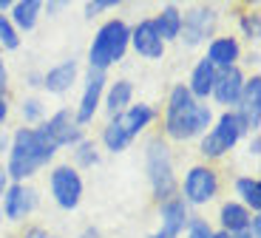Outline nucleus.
Listing matches in <instances>:
<instances>
[{
	"mask_svg": "<svg viewBox=\"0 0 261 238\" xmlns=\"http://www.w3.org/2000/svg\"><path fill=\"white\" fill-rule=\"evenodd\" d=\"M188 221H190V216H188V207H185V201L182 199H168V201H162V235H168V238H176L179 232L188 227Z\"/></svg>",
	"mask_w": 261,
	"mask_h": 238,
	"instance_id": "2eb2a0df",
	"label": "nucleus"
},
{
	"mask_svg": "<svg viewBox=\"0 0 261 238\" xmlns=\"http://www.w3.org/2000/svg\"><path fill=\"white\" fill-rule=\"evenodd\" d=\"M102 142L108 145V150H114V153H119V150H125V148L130 145V139L122 134V128H119L114 119L108 122V128L102 130Z\"/></svg>",
	"mask_w": 261,
	"mask_h": 238,
	"instance_id": "393cba45",
	"label": "nucleus"
},
{
	"mask_svg": "<svg viewBox=\"0 0 261 238\" xmlns=\"http://www.w3.org/2000/svg\"><path fill=\"white\" fill-rule=\"evenodd\" d=\"M213 77H216V68L207 63V60H199L193 68V74H190V97L199 102V99H207L210 97V91H213Z\"/></svg>",
	"mask_w": 261,
	"mask_h": 238,
	"instance_id": "6ab92c4d",
	"label": "nucleus"
},
{
	"mask_svg": "<svg viewBox=\"0 0 261 238\" xmlns=\"http://www.w3.org/2000/svg\"><path fill=\"white\" fill-rule=\"evenodd\" d=\"M242 29H244V37H250V40L258 37V32H261L258 14H244V17H242Z\"/></svg>",
	"mask_w": 261,
	"mask_h": 238,
	"instance_id": "c85d7f7f",
	"label": "nucleus"
},
{
	"mask_svg": "<svg viewBox=\"0 0 261 238\" xmlns=\"http://www.w3.org/2000/svg\"><path fill=\"white\" fill-rule=\"evenodd\" d=\"M213 114H210L207 105H199L190 97L188 85H176L170 91L168 99V114H165V130L173 139H190V136H199L204 128L210 125Z\"/></svg>",
	"mask_w": 261,
	"mask_h": 238,
	"instance_id": "f03ea898",
	"label": "nucleus"
},
{
	"mask_svg": "<svg viewBox=\"0 0 261 238\" xmlns=\"http://www.w3.org/2000/svg\"><path fill=\"white\" fill-rule=\"evenodd\" d=\"M6 114H9V105H6V97H0V122L6 119Z\"/></svg>",
	"mask_w": 261,
	"mask_h": 238,
	"instance_id": "c9c22d12",
	"label": "nucleus"
},
{
	"mask_svg": "<svg viewBox=\"0 0 261 238\" xmlns=\"http://www.w3.org/2000/svg\"><path fill=\"white\" fill-rule=\"evenodd\" d=\"M242 88H244V77H242V71L233 65V68L216 71L213 91H210V94H213L222 105H236V102H239V97H242Z\"/></svg>",
	"mask_w": 261,
	"mask_h": 238,
	"instance_id": "ddd939ff",
	"label": "nucleus"
},
{
	"mask_svg": "<svg viewBox=\"0 0 261 238\" xmlns=\"http://www.w3.org/2000/svg\"><path fill=\"white\" fill-rule=\"evenodd\" d=\"M6 9H12V3L9 0H0V12H6Z\"/></svg>",
	"mask_w": 261,
	"mask_h": 238,
	"instance_id": "4c0bfd02",
	"label": "nucleus"
},
{
	"mask_svg": "<svg viewBox=\"0 0 261 238\" xmlns=\"http://www.w3.org/2000/svg\"><path fill=\"white\" fill-rule=\"evenodd\" d=\"M6 94V65H3V60H0V97Z\"/></svg>",
	"mask_w": 261,
	"mask_h": 238,
	"instance_id": "473e14b6",
	"label": "nucleus"
},
{
	"mask_svg": "<svg viewBox=\"0 0 261 238\" xmlns=\"http://www.w3.org/2000/svg\"><path fill=\"white\" fill-rule=\"evenodd\" d=\"M145 162H148V179L153 187V196L159 201L173 199V190H176V176H173V165H170V153L168 145L162 139H153L145 150Z\"/></svg>",
	"mask_w": 261,
	"mask_h": 238,
	"instance_id": "20e7f679",
	"label": "nucleus"
},
{
	"mask_svg": "<svg viewBox=\"0 0 261 238\" xmlns=\"http://www.w3.org/2000/svg\"><path fill=\"white\" fill-rule=\"evenodd\" d=\"M83 238H99V232H97V230H94V227H88V230H85V232H83Z\"/></svg>",
	"mask_w": 261,
	"mask_h": 238,
	"instance_id": "e433bc0d",
	"label": "nucleus"
},
{
	"mask_svg": "<svg viewBox=\"0 0 261 238\" xmlns=\"http://www.w3.org/2000/svg\"><path fill=\"white\" fill-rule=\"evenodd\" d=\"M153 238H168V235H162V232H156V235H153Z\"/></svg>",
	"mask_w": 261,
	"mask_h": 238,
	"instance_id": "a19ab883",
	"label": "nucleus"
},
{
	"mask_svg": "<svg viewBox=\"0 0 261 238\" xmlns=\"http://www.w3.org/2000/svg\"><path fill=\"white\" fill-rule=\"evenodd\" d=\"M74 162H77L80 168H91V165H97L99 156H97V148H94V142H80L77 150H74Z\"/></svg>",
	"mask_w": 261,
	"mask_h": 238,
	"instance_id": "bb28decb",
	"label": "nucleus"
},
{
	"mask_svg": "<svg viewBox=\"0 0 261 238\" xmlns=\"http://www.w3.org/2000/svg\"><path fill=\"white\" fill-rule=\"evenodd\" d=\"M117 6V0H91V3H85V14L94 17V14L105 12V9H114Z\"/></svg>",
	"mask_w": 261,
	"mask_h": 238,
	"instance_id": "7c9ffc66",
	"label": "nucleus"
},
{
	"mask_svg": "<svg viewBox=\"0 0 261 238\" xmlns=\"http://www.w3.org/2000/svg\"><path fill=\"white\" fill-rule=\"evenodd\" d=\"M247 224H250V210L244 204L227 201V204L222 207V227H224V232L236 235V232L247 230Z\"/></svg>",
	"mask_w": 261,
	"mask_h": 238,
	"instance_id": "412c9836",
	"label": "nucleus"
},
{
	"mask_svg": "<svg viewBox=\"0 0 261 238\" xmlns=\"http://www.w3.org/2000/svg\"><path fill=\"white\" fill-rule=\"evenodd\" d=\"M40 134L51 142L54 148H63V145H80L83 142V128L77 125V119L71 116V111H57V114L48 119L43 128H37Z\"/></svg>",
	"mask_w": 261,
	"mask_h": 238,
	"instance_id": "6e6552de",
	"label": "nucleus"
},
{
	"mask_svg": "<svg viewBox=\"0 0 261 238\" xmlns=\"http://www.w3.org/2000/svg\"><path fill=\"white\" fill-rule=\"evenodd\" d=\"M258 148H261V139H258V136H255V139L250 142V153H253V156H258V153H261Z\"/></svg>",
	"mask_w": 261,
	"mask_h": 238,
	"instance_id": "f704fd0d",
	"label": "nucleus"
},
{
	"mask_svg": "<svg viewBox=\"0 0 261 238\" xmlns=\"http://www.w3.org/2000/svg\"><path fill=\"white\" fill-rule=\"evenodd\" d=\"M213 238H233V235H230V232H224V230H222V232H213Z\"/></svg>",
	"mask_w": 261,
	"mask_h": 238,
	"instance_id": "58836bf2",
	"label": "nucleus"
},
{
	"mask_svg": "<svg viewBox=\"0 0 261 238\" xmlns=\"http://www.w3.org/2000/svg\"><path fill=\"white\" fill-rule=\"evenodd\" d=\"M0 45H3V48H9V51H14V48L20 45L17 29L12 26V20H9L6 14H0Z\"/></svg>",
	"mask_w": 261,
	"mask_h": 238,
	"instance_id": "a878e982",
	"label": "nucleus"
},
{
	"mask_svg": "<svg viewBox=\"0 0 261 238\" xmlns=\"http://www.w3.org/2000/svg\"><path fill=\"white\" fill-rule=\"evenodd\" d=\"M3 150H6V136L0 134V153H3Z\"/></svg>",
	"mask_w": 261,
	"mask_h": 238,
	"instance_id": "ea45409f",
	"label": "nucleus"
},
{
	"mask_svg": "<svg viewBox=\"0 0 261 238\" xmlns=\"http://www.w3.org/2000/svg\"><path fill=\"white\" fill-rule=\"evenodd\" d=\"M26 238H51V235H48L46 230H29V232H26Z\"/></svg>",
	"mask_w": 261,
	"mask_h": 238,
	"instance_id": "72a5a7b5",
	"label": "nucleus"
},
{
	"mask_svg": "<svg viewBox=\"0 0 261 238\" xmlns=\"http://www.w3.org/2000/svg\"><path fill=\"white\" fill-rule=\"evenodd\" d=\"M130 97H134V85H130L128 80H119V83H114L111 91H108V99H105V108H108V114H111V116L122 114V111L130 105Z\"/></svg>",
	"mask_w": 261,
	"mask_h": 238,
	"instance_id": "5701e85b",
	"label": "nucleus"
},
{
	"mask_svg": "<svg viewBox=\"0 0 261 238\" xmlns=\"http://www.w3.org/2000/svg\"><path fill=\"white\" fill-rule=\"evenodd\" d=\"M236 193L242 196L244 207H253V213L258 216V210H261V181L258 179H250V176L239 179L236 181Z\"/></svg>",
	"mask_w": 261,
	"mask_h": 238,
	"instance_id": "b1692460",
	"label": "nucleus"
},
{
	"mask_svg": "<svg viewBox=\"0 0 261 238\" xmlns=\"http://www.w3.org/2000/svg\"><path fill=\"white\" fill-rule=\"evenodd\" d=\"M239 111H236V116L242 119L244 128H258L261 122V77H253L244 83L242 88V97H239Z\"/></svg>",
	"mask_w": 261,
	"mask_h": 238,
	"instance_id": "9d476101",
	"label": "nucleus"
},
{
	"mask_svg": "<svg viewBox=\"0 0 261 238\" xmlns=\"http://www.w3.org/2000/svg\"><path fill=\"white\" fill-rule=\"evenodd\" d=\"M51 196H54V201H57L63 210H74V207L80 204V199H83V179H80L77 170L68 168V165L54 168V173H51Z\"/></svg>",
	"mask_w": 261,
	"mask_h": 238,
	"instance_id": "423d86ee",
	"label": "nucleus"
},
{
	"mask_svg": "<svg viewBox=\"0 0 261 238\" xmlns=\"http://www.w3.org/2000/svg\"><path fill=\"white\" fill-rule=\"evenodd\" d=\"M244 130H247V128H244L242 119L236 116V111H227V114L219 116L216 128L202 139V153L210 156V159H216V156H224V153H227V150L236 145V142L242 139Z\"/></svg>",
	"mask_w": 261,
	"mask_h": 238,
	"instance_id": "39448f33",
	"label": "nucleus"
},
{
	"mask_svg": "<svg viewBox=\"0 0 261 238\" xmlns=\"http://www.w3.org/2000/svg\"><path fill=\"white\" fill-rule=\"evenodd\" d=\"M23 116H26L29 122H37L40 116H43V105H40V99H26V102H23Z\"/></svg>",
	"mask_w": 261,
	"mask_h": 238,
	"instance_id": "c756f323",
	"label": "nucleus"
},
{
	"mask_svg": "<svg viewBox=\"0 0 261 238\" xmlns=\"http://www.w3.org/2000/svg\"><path fill=\"white\" fill-rule=\"evenodd\" d=\"M34 207H37V193L26 184H9V190L3 193V213L12 221L26 219Z\"/></svg>",
	"mask_w": 261,
	"mask_h": 238,
	"instance_id": "f8f14e48",
	"label": "nucleus"
},
{
	"mask_svg": "<svg viewBox=\"0 0 261 238\" xmlns=\"http://www.w3.org/2000/svg\"><path fill=\"white\" fill-rule=\"evenodd\" d=\"M153 26H156L162 43L165 40H176L179 32H182V12H179L176 6H165L162 12H159V17L153 20Z\"/></svg>",
	"mask_w": 261,
	"mask_h": 238,
	"instance_id": "4be33fe9",
	"label": "nucleus"
},
{
	"mask_svg": "<svg viewBox=\"0 0 261 238\" xmlns=\"http://www.w3.org/2000/svg\"><path fill=\"white\" fill-rule=\"evenodd\" d=\"M6 190H9V173L3 170V165H0V196L6 193Z\"/></svg>",
	"mask_w": 261,
	"mask_h": 238,
	"instance_id": "2f4dec72",
	"label": "nucleus"
},
{
	"mask_svg": "<svg viewBox=\"0 0 261 238\" xmlns=\"http://www.w3.org/2000/svg\"><path fill=\"white\" fill-rule=\"evenodd\" d=\"M130 43H134L137 54H142V57H148V60H159L165 54V43H162V37H159L156 26H153V20H142V23L130 32Z\"/></svg>",
	"mask_w": 261,
	"mask_h": 238,
	"instance_id": "4468645a",
	"label": "nucleus"
},
{
	"mask_svg": "<svg viewBox=\"0 0 261 238\" xmlns=\"http://www.w3.org/2000/svg\"><path fill=\"white\" fill-rule=\"evenodd\" d=\"M40 9H43L40 0H20V3H14L12 6V26L23 29V32H32L37 26Z\"/></svg>",
	"mask_w": 261,
	"mask_h": 238,
	"instance_id": "aec40b11",
	"label": "nucleus"
},
{
	"mask_svg": "<svg viewBox=\"0 0 261 238\" xmlns=\"http://www.w3.org/2000/svg\"><path fill=\"white\" fill-rule=\"evenodd\" d=\"M128 43H130V29L125 26L122 20H108V23L97 32V37H94V43H91V51H88L91 68L105 74L108 65L122 60Z\"/></svg>",
	"mask_w": 261,
	"mask_h": 238,
	"instance_id": "7ed1b4c3",
	"label": "nucleus"
},
{
	"mask_svg": "<svg viewBox=\"0 0 261 238\" xmlns=\"http://www.w3.org/2000/svg\"><path fill=\"white\" fill-rule=\"evenodd\" d=\"M185 201H190V204H207L210 199L216 196V190H219V179H216V173L210 168H190V173L185 176Z\"/></svg>",
	"mask_w": 261,
	"mask_h": 238,
	"instance_id": "1a4fd4ad",
	"label": "nucleus"
},
{
	"mask_svg": "<svg viewBox=\"0 0 261 238\" xmlns=\"http://www.w3.org/2000/svg\"><path fill=\"white\" fill-rule=\"evenodd\" d=\"M102 88H105V74H102V71L88 68V80H85L83 99H80V108H77V114H74V119H77L80 128H83L85 122H91V119H94L97 105H99V97H102Z\"/></svg>",
	"mask_w": 261,
	"mask_h": 238,
	"instance_id": "9b49d317",
	"label": "nucleus"
},
{
	"mask_svg": "<svg viewBox=\"0 0 261 238\" xmlns=\"http://www.w3.org/2000/svg\"><path fill=\"white\" fill-rule=\"evenodd\" d=\"M213 29H216V9L196 6L188 14H182V32H179V37L185 40V45H199L213 34Z\"/></svg>",
	"mask_w": 261,
	"mask_h": 238,
	"instance_id": "0eeeda50",
	"label": "nucleus"
},
{
	"mask_svg": "<svg viewBox=\"0 0 261 238\" xmlns=\"http://www.w3.org/2000/svg\"><path fill=\"white\" fill-rule=\"evenodd\" d=\"M74 80H77V63L68 60V63H60L51 71H46L40 85H46V91H51V94H65L74 85Z\"/></svg>",
	"mask_w": 261,
	"mask_h": 238,
	"instance_id": "a211bd4d",
	"label": "nucleus"
},
{
	"mask_svg": "<svg viewBox=\"0 0 261 238\" xmlns=\"http://www.w3.org/2000/svg\"><path fill=\"white\" fill-rule=\"evenodd\" d=\"M204 60H207L216 71L233 68L236 60H239V43H236V37H216L213 43H210L207 57H204Z\"/></svg>",
	"mask_w": 261,
	"mask_h": 238,
	"instance_id": "dca6fc26",
	"label": "nucleus"
},
{
	"mask_svg": "<svg viewBox=\"0 0 261 238\" xmlns=\"http://www.w3.org/2000/svg\"><path fill=\"white\" fill-rule=\"evenodd\" d=\"M54 153H57V148H54L37 128H23V130L14 134L12 150H9L6 173L20 184L23 179H29V176L37 173L43 165H48V162L54 159Z\"/></svg>",
	"mask_w": 261,
	"mask_h": 238,
	"instance_id": "f257e3e1",
	"label": "nucleus"
},
{
	"mask_svg": "<svg viewBox=\"0 0 261 238\" xmlns=\"http://www.w3.org/2000/svg\"><path fill=\"white\" fill-rule=\"evenodd\" d=\"M188 238H213V230L207 227V221L190 219L188 221Z\"/></svg>",
	"mask_w": 261,
	"mask_h": 238,
	"instance_id": "cd10ccee",
	"label": "nucleus"
},
{
	"mask_svg": "<svg viewBox=\"0 0 261 238\" xmlns=\"http://www.w3.org/2000/svg\"><path fill=\"white\" fill-rule=\"evenodd\" d=\"M0 219H3V216H0Z\"/></svg>",
	"mask_w": 261,
	"mask_h": 238,
	"instance_id": "79ce46f5",
	"label": "nucleus"
},
{
	"mask_svg": "<svg viewBox=\"0 0 261 238\" xmlns=\"http://www.w3.org/2000/svg\"><path fill=\"white\" fill-rule=\"evenodd\" d=\"M150 119H153V108H150V105H130V108H125L122 114L114 116V122L122 128V134L128 136V139H134Z\"/></svg>",
	"mask_w": 261,
	"mask_h": 238,
	"instance_id": "f3484780",
	"label": "nucleus"
}]
</instances>
